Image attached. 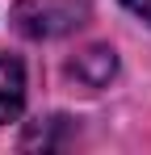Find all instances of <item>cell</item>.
I'll return each instance as SVG.
<instances>
[{"mask_svg": "<svg viewBox=\"0 0 151 155\" xmlns=\"http://www.w3.org/2000/svg\"><path fill=\"white\" fill-rule=\"evenodd\" d=\"M88 17V4L84 0H21L13 21L21 34L29 38H59V34H72L76 25H84Z\"/></svg>", "mask_w": 151, "mask_h": 155, "instance_id": "obj_1", "label": "cell"}, {"mask_svg": "<svg viewBox=\"0 0 151 155\" xmlns=\"http://www.w3.org/2000/svg\"><path fill=\"white\" fill-rule=\"evenodd\" d=\"M126 8L134 13V17H143V21H151V0H122Z\"/></svg>", "mask_w": 151, "mask_h": 155, "instance_id": "obj_4", "label": "cell"}, {"mask_svg": "<svg viewBox=\"0 0 151 155\" xmlns=\"http://www.w3.org/2000/svg\"><path fill=\"white\" fill-rule=\"evenodd\" d=\"M113 67H118L113 51H105V46H92V51H84V54L72 63V76H76V80H84L88 88H101L105 80L113 76Z\"/></svg>", "mask_w": 151, "mask_h": 155, "instance_id": "obj_3", "label": "cell"}, {"mask_svg": "<svg viewBox=\"0 0 151 155\" xmlns=\"http://www.w3.org/2000/svg\"><path fill=\"white\" fill-rule=\"evenodd\" d=\"M25 105V71L13 54H0V126L17 122Z\"/></svg>", "mask_w": 151, "mask_h": 155, "instance_id": "obj_2", "label": "cell"}]
</instances>
